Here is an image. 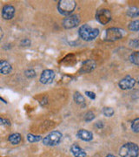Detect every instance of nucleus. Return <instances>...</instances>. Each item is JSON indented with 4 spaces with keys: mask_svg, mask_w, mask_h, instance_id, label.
<instances>
[{
    "mask_svg": "<svg viewBox=\"0 0 139 157\" xmlns=\"http://www.w3.org/2000/svg\"><path fill=\"white\" fill-rule=\"evenodd\" d=\"M130 45L134 48H139V39H132L130 41Z\"/></svg>",
    "mask_w": 139,
    "mask_h": 157,
    "instance_id": "obj_25",
    "label": "nucleus"
},
{
    "mask_svg": "<svg viewBox=\"0 0 139 157\" xmlns=\"http://www.w3.org/2000/svg\"><path fill=\"white\" fill-rule=\"evenodd\" d=\"M128 28L131 32H139V20H134L130 23Z\"/></svg>",
    "mask_w": 139,
    "mask_h": 157,
    "instance_id": "obj_19",
    "label": "nucleus"
},
{
    "mask_svg": "<svg viewBox=\"0 0 139 157\" xmlns=\"http://www.w3.org/2000/svg\"><path fill=\"white\" fill-rule=\"evenodd\" d=\"M73 98H74V101L75 102L78 104V105H80V106H83L85 104V100H84V98H83V96L80 94V93H78V92H76L75 94H74V96H73Z\"/></svg>",
    "mask_w": 139,
    "mask_h": 157,
    "instance_id": "obj_17",
    "label": "nucleus"
},
{
    "mask_svg": "<svg viewBox=\"0 0 139 157\" xmlns=\"http://www.w3.org/2000/svg\"><path fill=\"white\" fill-rule=\"evenodd\" d=\"M77 136L80 140H84V141H90L93 139V134L85 129H80L77 133Z\"/></svg>",
    "mask_w": 139,
    "mask_h": 157,
    "instance_id": "obj_11",
    "label": "nucleus"
},
{
    "mask_svg": "<svg viewBox=\"0 0 139 157\" xmlns=\"http://www.w3.org/2000/svg\"><path fill=\"white\" fill-rule=\"evenodd\" d=\"M94 119H95L94 113L91 112V111L87 112L86 113H85V115H84V121H87V122H90V121H93Z\"/></svg>",
    "mask_w": 139,
    "mask_h": 157,
    "instance_id": "obj_23",
    "label": "nucleus"
},
{
    "mask_svg": "<svg viewBox=\"0 0 139 157\" xmlns=\"http://www.w3.org/2000/svg\"><path fill=\"white\" fill-rule=\"evenodd\" d=\"M139 147L134 142H127L119 149L120 157H138Z\"/></svg>",
    "mask_w": 139,
    "mask_h": 157,
    "instance_id": "obj_1",
    "label": "nucleus"
},
{
    "mask_svg": "<svg viewBox=\"0 0 139 157\" xmlns=\"http://www.w3.org/2000/svg\"><path fill=\"white\" fill-rule=\"evenodd\" d=\"M22 140V137H21V135L18 134V133H15V134H12L9 136L8 138V140L11 142L12 145H17L20 143V141Z\"/></svg>",
    "mask_w": 139,
    "mask_h": 157,
    "instance_id": "obj_15",
    "label": "nucleus"
},
{
    "mask_svg": "<svg viewBox=\"0 0 139 157\" xmlns=\"http://www.w3.org/2000/svg\"><path fill=\"white\" fill-rule=\"evenodd\" d=\"M20 45H22V46H30V45H31V41L28 39H23L22 41L20 42Z\"/></svg>",
    "mask_w": 139,
    "mask_h": 157,
    "instance_id": "obj_26",
    "label": "nucleus"
},
{
    "mask_svg": "<svg viewBox=\"0 0 139 157\" xmlns=\"http://www.w3.org/2000/svg\"><path fill=\"white\" fill-rule=\"evenodd\" d=\"M95 127H97V128H104V124L102 123V121H98L97 123H96Z\"/></svg>",
    "mask_w": 139,
    "mask_h": 157,
    "instance_id": "obj_29",
    "label": "nucleus"
},
{
    "mask_svg": "<svg viewBox=\"0 0 139 157\" xmlns=\"http://www.w3.org/2000/svg\"><path fill=\"white\" fill-rule=\"evenodd\" d=\"M80 23V16L78 14L70 15L68 17H64L63 20V26L65 29H71L76 27Z\"/></svg>",
    "mask_w": 139,
    "mask_h": 157,
    "instance_id": "obj_7",
    "label": "nucleus"
},
{
    "mask_svg": "<svg viewBox=\"0 0 139 157\" xmlns=\"http://www.w3.org/2000/svg\"><path fill=\"white\" fill-rule=\"evenodd\" d=\"M105 157H117V156H115V155H111V154H110V155H107Z\"/></svg>",
    "mask_w": 139,
    "mask_h": 157,
    "instance_id": "obj_30",
    "label": "nucleus"
},
{
    "mask_svg": "<svg viewBox=\"0 0 139 157\" xmlns=\"http://www.w3.org/2000/svg\"><path fill=\"white\" fill-rule=\"evenodd\" d=\"M131 130L134 133H139V117L133 120L131 123Z\"/></svg>",
    "mask_w": 139,
    "mask_h": 157,
    "instance_id": "obj_22",
    "label": "nucleus"
},
{
    "mask_svg": "<svg viewBox=\"0 0 139 157\" xmlns=\"http://www.w3.org/2000/svg\"><path fill=\"white\" fill-rule=\"evenodd\" d=\"M12 67H11V64L9 62L5 60H1L0 62V72L3 75H7L11 73Z\"/></svg>",
    "mask_w": 139,
    "mask_h": 157,
    "instance_id": "obj_14",
    "label": "nucleus"
},
{
    "mask_svg": "<svg viewBox=\"0 0 139 157\" xmlns=\"http://www.w3.org/2000/svg\"><path fill=\"white\" fill-rule=\"evenodd\" d=\"M129 59L134 65L139 66V52H132L130 55Z\"/></svg>",
    "mask_w": 139,
    "mask_h": 157,
    "instance_id": "obj_18",
    "label": "nucleus"
},
{
    "mask_svg": "<svg viewBox=\"0 0 139 157\" xmlns=\"http://www.w3.org/2000/svg\"><path fill=\"white\" fill-rule=\"evenodd\" d=\"M96 19L101 25H106L111 20V13L108 9H100L96 13Z\"/></svg>",
    "mask_w": 139,
    "mask_h": 157,
    "instance_id": "obj_6",
    "label": "nucleus"
},
{
    "mask_svg": "<svg viewBox=\"0 0 139 157\" xmlns=\"http://www.w3.org/2000/svg\"><path fill=\"white\" fill-rule=\"evenodd\" d=\"M77 7V3L73 0H61L57 4V11L64 16H70Z\"/></svg>",
    "mask_w": 139,
    "mask_h": 157,
    "instance_id": "obj_3",
    "label": "nucleus"
},
{
    "mask_svg": "<svg viewBox=\"0 0 139 157\" xmlns=\"http://www.w3.org/2000/svg\"><path fill=\"white\" fill-rule=\"evenodd\" d=\"M137 83L139 84V77H138V78H137Z\"/></svg>",
    "mask_w": 139,
    "mask_h": 157,
    "instance_id": "obj_31",
    "label": "nucleus"
},
{
    "mask_svg": "<svg viewBox=\"0 0 139 157\" xmlns=\"http://www.w3.org/2000/svg\"><path fill=\"white\" fill-rule=\"evenodd\" d=\"M71 151L74 157H86L87 154L86 152L83 150V148H81L80 147L77 145V144H73L72 146L71 147Z\"/></svg>",
    "mask_w": 139,
    "mask_h": 157,
    "instance_id": "obj_13",
    "label": "nucleus"
},
{
    "mask_svg": "<svg viewBox=\"0 0 139 157\" xmlns=\"http://www.w3.org/2000/svg\"><path fill=\"white\" fill-rule=\"evenodd\" d=\"M114 109L112 107H105L103 108V113L105 115L106 117H111L114 114Z\"/></svg>",
    "mask_w": 139,
    "mask_h": 157,
    "instance_id": "obj_21",
    "label": "nucleus"
},
{
    "mask_svg": "<svg viewBox=\"0 0 139 157\" xmlns=\"http://www.w3.org/2000/svg\"><path fill=\"white\" fill-rule=\"evenodd\" d=\"M96 67V63L91 59L86 60L83 62V64L82 65V67L80 69V73H90L92 70H94V68Z\"/></svg>",
    "mask_w": 139,
    "mask_h": 157,
    "instance_id": "obj_12",
    "label": "nucleus"
},
{
    "mask_svg": "<svg viewBox=\"0 0 139 157\" xmlns=\"http://www.w3.org/2000/svg\"><path fill=\"white\" fill-rule=\"evenodd\" d=\"M62 137L63 135L59 131H52L43 139V143L45 146H56L61 141Z\"/></svg>",
    "mask_w": 139,
    "mask_h": 157,
    "instance_id": "obj_5",
    "label": "nucleus"
},
{
    "mask_svg": "<svg viewBox=\"0 0 139 157\" xmlns=\"http://www.w3.org/2000/svg\"><path fill=\"white\" fill-rule=\"evenodd\" d=\"M54 78H55L54 71L50 70V69H46L42 73L41 76H40V82L45 85H48L53 81Z\"/></svg>",
    "mask_w": 139,
    "mask_h": 157,
    "instance_id": "obj_9",
    "label": "nucleus"
},
{
    "mask_svg": "<svg viewBox=\"0 0 139 157\" xmlns=\"http://www.w3.org/2000/svg\"><path fill=\"white\" fill-rule=\"evenodd\" d=\"M24 74L27 78H34L36 77V72L33 69H28L24 72Z\"/></svg>",
    "mask_w": 139,
    "mask_h": 157,
    "instance_id": "obj_24",
    "label": "nucleus"
},
{
    "mask_svg": "<svg viewBox=\"0 0 139 157\" xmlns=\"http://www.w3.org/2000/svg\"><path fill=\"white\" fill-rule=\"evenodd\" d=\"M127 15L130 17H139V8L136 6L130 7L127 11Z\"/></svg>",
    "mask_w": 139,
    "mask_h": 157,
    "instance_id": "obj_16",
    "label": "nucleus"
},
{
    "mask_svg": "<svg viewBox=\"0 0 139 157\" xmlns=\"http://www.w3.org/2000/svg\"><path fill=\"white\" fill-rule=\"evenodd\" d=\"M78 34L81 39L85 41L94 40L99 34V30L97 28H92L89 25H83L78 30Z\"/></svg>",
    "mask_w": 139,
    "mask_h": 157,
    "instance_id": "obj_2",
    "label": "nucleus"
},
{
    "mask_svg": "<svg viewBox=\"0 0 139 157\" xmlns=\"http://www.w3.org/2000/svg\"><path fill=\"white\" fill-rule=\"evenodd\" d=\"M136 85V79L133 78H131L130 76H126L123 78H122L118 86L122 90H130L134 87V86Z\"/></svg>",
    "mask_w": 139,
    "mask_h": 157,
    "instance_id": "obj_8",
    "label": "nucleus"
},
{
    "mask_svg": "<svg viewBox=\"0 0 139 157\" xmlns=\"http://www.w3.org/2000/svg\"><path fill=\"white\" fill-rule=\"evenodd\" d=\"M85 94L88 96L89 98H90L91 100H95V99H96V94H95V93H93V92L86 91V92H85Z\"/></svg>",
    "mask_w": 139,
    "mask_h": 157,
    "instance_id": "obj_27",
    "label": "nucleus"
},
{
    "mask_svg": "<svg viewBox=\"0 0 139 157\" xmlns=\"http://www.w3.org/2000/svg\"><path fill=\"white\" fill-rule=\"evenodd\" d=\"M123 37V31L119 28H112L107 29L104 33V39L108 42H113L121 39Z\"/></svg>",
    "mask_w": 139,
    "mask_h": 157,
    "instance_id": "obj_4",
    "label": "nucleus"
},
{
    "mask_svg": "<svg viewBox=\"0 0 139 157\" xmlns=\"http://www.w3.org/2000/svg\"><path fill=\"white\" fill-rule=\"evenodd\" d=\"M15 15V8L11 5H6L2 9V17L4 19L10 20Z\"/></svg>",
    "mask_w": 139,
    "mask_h": 157,
    "instance_id": "obj_10",
    "label": "nucleus"
},
{
    "mask_svg": "<svg viewBox=\"0 0 139 157\" xmlns=\"http://www.w3.org/2000/svg\"><path fill=\"white\" fill-rule=\"evenodd\" d=\"M41 140H42V137L40 135H34L32 134H28L27 135V140L31 143L38 142Z\"/></svg>",
    "mask_w": 139,
    "mask_h": 157,
    "instance_id": "obj_20",
    "label": "nucleus"
},
{
    "mask_svg": "<svg viewBox=\"0 0 139 157\" xmlns=\"http://www.w3.org/2000/svg\"><path fill=\"white\" fill-rule=\"evenodd\" d=\"M1 124L2 125H5V126H10L11 125V122H10V121L9 120H7V119H4V118H1Z\"/></svg>",
    "mask_w": 139,
    "mask_h": 157,
    "instance_id": "obj_28",
    "label": "nucleus"
}]
</instances>
